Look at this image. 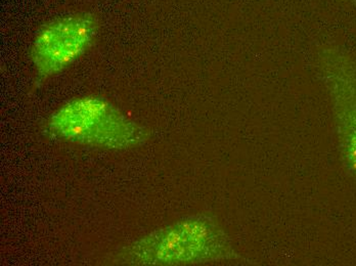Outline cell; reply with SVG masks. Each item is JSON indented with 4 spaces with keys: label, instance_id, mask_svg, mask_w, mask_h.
<instances>
[{
    "label": "cell",
    "instance_id": "cell-1",
    "mask_svg": "<svg viewBox=\"0 0 356 266\" xmlns=\"http://www.w3.org/2000/svg\"><path fill=\"white\" fill-rule=\"evenodd\" d=\"M234 257L229 238L213 218L197 215L145 235L124 249L118 261L134 265H184Z\"/></svg>",
    "mask_w": 356,
    "mask_h": 266
},
{
    "label": "cell",
    "instance_id": "cell-2",
    "mask_svg": "<svg viewBox=\"0 0 356 266\" xmlns=\"http://www.w3.org/2000/svg\"><path fill=\"white\" fill-rule=\"evenodd\" d=\"M51 133L75 144L123 150L140 146L147 133L105 99L80 97L65 103L49 121Z\"/></svg>",
    "mask_w": 356,
    "mask_h": 266
},
{
    "label": "cell",
    "instance_id": "cell-3",
    "mask_svg": "<svg viewBox=\"0 0 356 266\" xmlns=\"http://www.w3.org/2000/svg\"><path fill=\"white\" fill-rule=\"evenodd\" d=\"M99 31L92 15H69L43 26L31 49V58L39 79H47L68 68L89 47Z\"/></svg>",
    "mask_w": 356,
    "mask_h": 266
},
{
    "label": "cell",
    "instance_id": "cell-4",
    "mask_svg": "<svg viewBox=\"0 0 356 266\" xmlns=\"http://www.w3.org/2000/svg\"><path fill=\"white\" fill-rule=\"evenodd\" d=\"M320 58L334 101L343 157L349 170L356 173V63L337 47L323 49Z\"/></svg>",
    "mask_w": 356,
    "mask_h": 266
},
{
    "label": "cell",
    "instance_id": "cell-5",
    "mask_svg": "<svg viewBox=\"0 0 356 266\" xmlns=\"http://www.w3.org/2000/svg\"><path fill=\"white\" fill-rule=\"evenodd\" d=\"M348 1L356 2V0H348Z\"/></svg>",
    "mask_w": 356,
    "mask_h": 266
}]
</instances>
